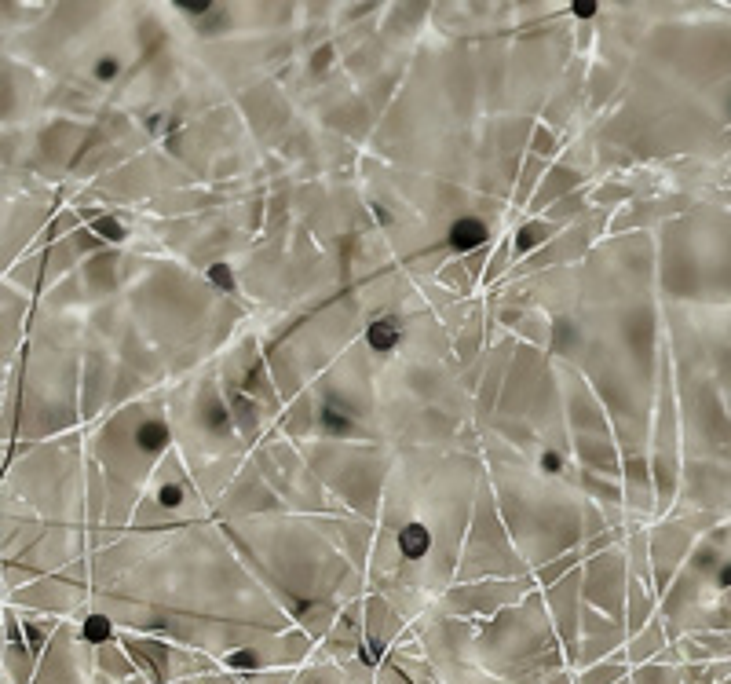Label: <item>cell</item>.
<instances>
[{"mask_svg": "<svg viewBox=\"0 0 731 684\" xmlns=\"http://www.w3.org/2000/svg\"><path fill=\"white\" fill-rule=\"evenodd\" d=\"M487 242V227L479 224V220H457L454 227H450V246L457 249V253H468V249H476Z\"/></svg>", "mask_w": 731, "mask_h": 684, "instance_id": "cell-1", "label": "cell"}, {"mask_svg": "<svg viewBox=\"0 0 731 684\" xmlns=\"http://www.w3.org/2000/svg\"><path fill=\"white\" fill-rule=\"evenodd\" d=\"M366 337H370L373 352H392L395 344H399V337H403V326L395 319H381V322H373Z\"/></svg>", "mask_w": 731, "mask_h": 684, "instance_id": "cell-2", "label": "cell"}, {"mask_svg": "<svg viewBox=\"0 0 731 684\" xmlns=\"http://www.w3.org/2000/svg\"><path fill=\"white\" fill-rule=\"evenodd\" d=\"M428 546H432V535H428V527H421V524H410L403 535H399V549H403V556H410V560L428 553Z\"/></svg>", "mask_w": 731, "mask_h": 684, "instance_id": "cell-3", "label": "cell"}, {"mask_svg": "<svg viewBox=\"0 0 731 684\" xmlns=\"http://www.w3.org/2000/svg\"><path fill=\"white\" fill-rule=\"evenodd\" d=\"M139 439H143V447H147V450H154V447H161V443H165V428H161L158 421H150V425L139 432Z\"/></svg>", "mask_w": 731, "mask_h": 684, "instance_id": "cell-4", "label": "cell"}, {"mask_svg": "<svg viewBox=\"0 0 731 684\" xmlns=\"http://www.w3.org/2000/svg\"><path fill=\"white\" fill-rule=\"evenodd\" d=\"M96 231H99V235H110V242H117V238H125V231H121V224H114V220H110V216H106V220H99V224H96Z\"/></svg>", "mask_w": 731, "mask_h": 684, "instance_id": "cell-5", "label": "cell"}, {"mask_svg": "<svg viewBox=\"0 0 731 684\" xmlns=\"http://www.w3.org/2000/svg\"><path fill=\"white\" fill-rule=\"evenodd\" d=\"M209 275H212V282H216V286H227V289H231V271L223 268V264H216V268H212Z\"/></svg>", "mask_w": 731, "mask_h": 684, "instance_id": "cell-6", "label": "cell"}, {"mask_svg": "<svg viewBox=\"0 0 731 684\" xmlns=\"http://www.w3.org/2000/svg\"><path fill=\"white\" fill-rule=\"evenodd\" d=\"M117 74V63L114 59H103V63H99V77H114Z\"/></svg>", "mask_w": 731, "mask_h": 684, "instance_id": "cell-7", "label": "cell"}, {"mask_svg": "<svg viewBox=\"0 0 731 684\" xmlns=\"http://www.w3.org/2000/svg\"><path fill=\"white\" fill-rule=\"evenodd\" d=\"M161 498H165V505H176V502H180V491H176V487H165V491H161Z\"/></svg>", "mask_w": 731, "mask_h": 684, "instance_id": "cell-8", "label": "cell"}, {"mask_svg": "<svg viewBox=\"0 0 731 684\" xmlns=\"http://www.w3.org/2000/svg\"><path fill=\"white\" fill-rule=\"evenodd\" d=\"M541 461H545V469H552V472L560 469V458H556V454H545Z\"/></svg>", "mask_w": 731, "mask_h": 684, "instance_id": "cell-9", "label": "cell"}, {"mask_svg": "<svg viewBox=\"0 0 731 684\" xmlns=\"http://www.w3.org/2000/svg\"><path fill=\"white\" fill-rule=\"evenodd\" d=\"M574 11H578V15H582V19H589V15H593V4H578V8H574Z\"/></svg>", "mask_w": 731, "mask_h": 684, "instance_id": "cell-10", "label": "cell"}]
</instances>
